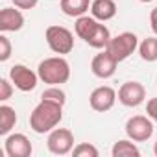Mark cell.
Masks as SVG:
<instances>
[{"mask_svg":"<svg viewBox=\"0 0 157 157\" xmlns=\"http://www.w3.org/2000/svg\"><path fill=\"white\" fill-rule=\"evenodd\" d=\"M61 120H63V105L57 102L41 100L30 115V128L35 133L43 135L56 129Z\"/></svg>","mask_w":157,"mask_h":157,"instance_id":"cell-1","label":"cell"},{"mask_svg":"<svg viewBox=\"0 0 157 157\" xmlns=\"http://www.w3.org/2000/svg\"><path fill=\"white\" fill-rule=\"evenodd\" d=\"M41 100H50V102H57V104L65 105V102H67V94H65L63 89H59V85H50L48 89L43 91Z\"/></svg>","mask_w":157,"mask_h":157,"instance_id":"cell-20","label":"cell"},{"mask_svg":"<svg viewBox=\"0 0 157 157\" xmlns=\"http://www.w3.org/2000/svg\"><path fill=\"white\" fill-rule=\"evenodd\" d=\"M153 153L157 155V140H155V144H153Z\"/></svg>","mask_w":157,"mask_h":157,"instance_id":"cell-27","label":"cell"},{"mask_svg":"<svg viewBox=\"0 0 157 157\" xmlns=\"http://www.w3.org/2000/svg\"><path fill=\"white\" fill-rule=\"evenodd\" d=\"M139 48V37L133 33V32H124V33H118L115 37H111L109 44L105 46V50L118 61H126L135 50Z\"/></svg>","mask_w":157,"mask_h":157,"instance_id":"cell-4","label":"cell"},{"mask_svg":"<svg viewBox=\"0 0 157 157\" xmlns=\"http://www.w3.org/2000/svg\"><path fill=\"white\" fill-rule=\"evenodd\" d=\"M61 11L67 17H82L91 10V0H61Z\"/></svg>","mask_w":157,"mask_h":157,"instance_id":"cell-15","label":"cell"},{"mask_svg":"<svg viewBox=\"0 0 157 157\" xmlns=\"http://www.w3.org/2000/svg\"><path fill=\"white\" fill-rule=\"evenodd\" d=\"M10 82L11 80H6V78L0 80V100H2V102L10 100L11 94H13V83H10Z\"/></svg>","mask_w":157,"mask_h":157,"instance_id":"cell-23","label":"cell"},{"mask_svg":"<svg viewBox=\"0 0 157 157\" xmlns=\"http://www.w3.org/2000/svg\"><path fill=\"white\" fill-rule=\"evenodd\" d=\"M139 2H153V0H139Z\"/></svg>","mask_w":157,"mask_h":157,"instance_id":"cell-28","label":"cell"},{"mask_svg":"<svg viewBox=\"0 0 157 157\" xmlns=\"http://www.w3.org/2000/svg\"><path fill=\"white\" fill-rule=\"evenodd\" d=\"M113 157H139L140 155V150L135 146V140H118L113 144V150H111Z\"/></svg>","mask_w":157,"mask_h":157,"instance_id":"cell-17","label":"cell"},{"mask_svg":"<svg viewBox=\"0 0 157 157\" xmlns=\"http://www.w3.org/2000/svg\"><path fill=\"white\" fill-rule=\"evenodd\" d=\"M72 155H74V157H98L100 151H98V148H96L94 144H91V142H80L78 146L72 148Z\"/></svg>","mask_w":157,"mask_h":157,"instance_id":"cell-21","label":"cell"},{"mask_svg":"<svg viewBox=\"0 0 157 157\" xmlns=\"http://www.w3.org/2000/svg\"><path fill=\"white\" fill-rule=\"evenodd\" d=\"M4 146H6V153L10 157H30L33 148H32V142L30 139L24 135V133H11L6 137L4 140Z\"/></svg>","mask_w":157,"mask_h":157,"instance_id":"cell-11","label":"cell"},{"mask_svg":"<svg viewBox=\"0 0 157 157\" xmlns=\"http://www.w3.org/2000/svg\"><path fill=\"white\" fill-rule=\"evenodd\" d=\"M117 98H118V96H117V91H115L113 87L102 85V87H96V89L91 93L89 104H91V107H93L94 111L105 113V111H109V109L115 105Z\"/></svg>","mask_w":157,"mask_h":157,"instance_id":"cell-9","label":"cell"},{"mask_svg":"<svg viewBox=\"0 0 157 157\" xmlns=\"http://www.w3.org/2000/svg\"><path fill=\"white\" fill-rule=\"evenodd\" d=\"M10 57H11V43L2 33L0 35V61H8Z\"/></svg>","mask_w":157,"mask_h":157,"instance_id":"cell-22","label":"cell"},{"mask_svg":"<svg viewBox=\"0 0 157 157\" xmlns=\"http://www.w3.org/2000/svg\"><path fill=\"white\" fill-rule=\"evenodd\" d=\"M146 113H148V117H150L153 122H157V96L151 98V100H148V104H146Z\"/></svg>","mask_w":157,"mask_h":157,"instance_id":"cell-24","label":"cell"},{"mask_svg":"<svg viewBox=\"0 0 157 157\" xmlns=\"http://www.w3.org/2000/svg\"><path fill=\"white\" fill-rule=\"evenodd\" d=\"M150 26H151L153 33L157 35V8H153L151 13H150Z\"/></svg>","mask_w":157,"mask_h":157,"instance_id":"cell-26","label":"cell"},{"mask_svg":"<svg viewBox=\"0 0 157 157\" xmlns=\"http://www.w3.org/2000/svg\"><path fill=\"white\" fill-rule=\"evenodd\" d=\"M11 2L15 4V8L19 10H33L37 6L39 0H11Z\"/></svg>","mask_w":157,"mask_h":157,"instance_id":"cell-25","label":"cell"},{"mask_svg":"<svg viewBox=\"0 0 157 157\" xmlns=\"http://www.w3.org/2000/svg\"><path fill=\"white\" fill-rule=\"evenodd\" d=\"M117 11L118 10H117L115 0H93L91 2V15L100 22L111 21L117 15Z\"/></svg>","mask_w":157,"mask_h":157,"instance_id":"cell-13","label":"cell"},{"mask_svg":"<svg viewBox=\"0 0 157 157\" xmlns=\"http://www.w3.org/2000/svg\"><path fill=\"white\" fill-rule=\"evenodd\" d=\"M109 41H111V33H109V28L105 26V24H98L96 26V30H94V33L91 35V39L87 41V44L89 46H93V48H105L107 44H109Z\"/></svg>","mask_w":157,"mask_h":157,"instance_id":"cell-18","label":"cell"},{"mask_svg":"<svg viewBox=\"0 0 157 157\" xmlns=\"http://www.w3.org/2000/svg\"><path fill=\"white\" fill-rule=\"evenodd\" d=\"M44 37H46V43H48L50 50L56 52V54H59V56L70 54L74 50V35L65 26H57V24L48 26Z\"/></svg>","mask_w":157,"mask_h":157,"instance_id":"cell-3","label":"cell"},{"mask_svg":"<svg viewBox=\"0 0 157 157\" xmlns=\"http://www.w3.org/2000/svg\"><path fill=\"white\" fill-rule=\"evenodd\" d=\"M126 135L135 142H144L153 135V122L150 117L135 115L126 122Z\"/></svg>","mask_w":157,"mask_h":157,"instance_id":"cell-6","label":"cell"},{"mask_svg":"<svg viewBox=\"0 0 157 157\" xmlns=\"http://www.w3.org/2000/svg\"><path fill=\"white\" fill-rule=\"evenodd\" d=\"M39 80L48 85H61L70 80V65L63 56L46 57L37 67Z\"/></svg>","mask_w":157,"mask_h":157,"instance_id":"cell-2","label":"cell"},{"mask_svg":"<svg viewBox=\"0 0 157 157\" xmlns=\"http://www.w3.org/2000/svg\"><path fill=\"white\" fill-rule=\"evenodd\" d=\"M139 54L144 61L153 63L157 61V37H146L139 44Z\"/></svg>","mask_w":157,"mask_h":157,"instance_id":"cell-19","label":"cell"},{"mask_svg":"<svg viewBox=\"0 0 157 157\" xmlns=\"http://www.w3.org/2000/svg\"><path fill=\"white\" fill-rule=\"evenodd\" d=\"M118 102L126 107H137L146 98V89L140 82H126L118 89Z\"/></svg>","mask_w":157,"mask_h":157,"instance_id":"cell-8","label":"cell"},{"mask_svg":"<svg viewBox=\"0 0 157 157\" xmlns=\"http://www.w3.org/2000/svg\"><path fill=\"white\" fill-rule=\"evenodd\" d=\"M46 146L54 155H67L74 148V135L67 128H56L48 133Z\"/></svg>","mask_w":157,"mask_h":157,"instance_id":"cell-5","label":"cell"},{"mask_svg":"<svg viewBox=\"0 0 157 157\" xmlns=\"http://www.w3.org/2000/svg\"><path fill=\"white\" fill-rule=\"evenodd\" d=\"M100 24V21H96L94 17H89V15H82V17H78L76 19V24H74V32L76 35L83 39L85 43L91 39V35L94 33L96 26Z\"/></svg>","mask_w":157,"mask_h":157,"instance_id":"cell-14","label":"cell"},{"mask_svg":"<svg viewBox=\"0 0 157 157\" xmlns=\"http://www.w3.org/2000/svg\"><path fill=\"white\" fill-rule=\"evenodd\" d=\"M24 26V15L21 10L4 8L0 11V32H19Z\"/></svg>","mask_w":157,"mask_h":157,"instance_id":"cell-12","label":"cell"},{"mask_svg":"<svg viewBox=\"0 0 157 157\" xmlns=\"http://www.w3.org/2000/svg\"><path fill=\"white\" fill-rule=\"evenodd\" d=\"M117 65H118V61L104 48V52H100V54H96V56L93 57V61H91V70H93V74H94L96 78L107 80V78L115 76Z\"/></svg>","mask_w":157,"mask_h":157,"instance_id":"cell-10","label":"cell"},{"mask_svg":"<svg viewBox=\"0 0 157 157\" xmlns=\"http://www.w3.org/2000/svg\"><path fill=\"white\" fill-rule=\"evenodd\" d=\"M17 124V113L10 105H0V135H10Z\"/></svg>","mask_w":157,"mask_h":157,"instance_id":"cell-16","label":"cell"},{"mask_svg":"<svg viewBox=\"0 0 157 157\" xmlns=\"http://www.w3.org/2000/svg\"><path fill=\"white\" fill-rule=\"evenodd\" d=\"M10 80L11 83L22 91V93H30L37 87V82H39V74L33 72L32 68H28L26 65H13L11 70H10Z\"/></svg>","mask_w":157,"mask_h":157,"instance_id":"cell-7","label":"cell"}]
</instances>
